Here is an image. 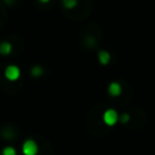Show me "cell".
<instances>
[{
  "mask_svg": "<svg viewBox=\"0 0 155 155\" xmlns=\"http://www.w3.org/2000/svg\"><path fill=\"white\" fill-rule=\"evenodd\" d=\"M1 155H17V154H16L15 148H12V147H6V148L2 149Z\"/></svg>",
  "mask_w": 155,
  "mask_h": 155,
  "instance_id": "9",
  "label": "cell"
},
{
  "mask_svg": "<svg viewBox=\"0 0 155 155\" xmlns=\"http://www.w3.org/2000/svg\"><path fill=\"white\" fill-rule=\"evenodd\" d=\"M98 59L102 64H108L110 61V54L107 51H99L98 52Z\"/></svg>",
  "mask_w": 155,
  "mask_h": 155,
  "instance_id": "6",
  "label": "cell"
},
{
  "mask_svg": "<svg viewBox=\"0 0 155 155\" xmlns=\"http://www.w3.org/2000/svg\"><path fill=\"white\" fill-rule=\"evenodd\" d=\"M62 5L67 10H73L78 5V0H62Z\"/></svg>",
  "mask_w": 155,
  "mask_h": 155,
  "instance_id": "7",
  "label": "cell"
},
{
  "mask_svg": "<svg viewBox=\"0 0 155 155\" xmlns=\"http://www.w3.org/2000/svg\"><path fill=\"white\" fill-rule=\"evenodd\" d=\"M21 76V69L17 65H7L5 69V78L10 81H16L18 80V78Z\"/></svg>",
  "mask_w": 155,
  "mask_h": 155,
  "instance_id": "2",
  "label": "cell"
},
{
  "mask_svg": "<svg viewBox=\"0 0 155 155\" xmlns=\"http://www.w3.org/2000/svg\"><path fill=\"white\" fill-rule=\"evenodd\" d=\"M39 1H40L41 4H47V2H50L51 0H39Z\"/></svg>",
  "mask_w": 155,
  "mask_h": 155,
  "instance_id": "11",
  "label": "cell"
},
{
  "mask_svg": "<svg viewBox=\"0 0 155 155\" xmlns=\"http://www.w3.org/2000/svg\"><path fill=\"white\" fill-rule=\"evenodd\" d=\"M119 116H117V113L114 110V109H108L104 114H103V120L104 122L108 125V126H113L116 124Z\"/></svg>",
  "mask_w": 155,
  "mask_h": 155,
  "instance_id": "3",
  "label": "cell"
},
{
  "mask_svg": "<svg viewBox=\"0 0 155 155\" xmlns=\"http://www.w3.org/2000/svg\"><path fill=\"white\" fill-rule=\"evenodd\" d=\"M22 151L24 155H36L39 151V147L35 140L27 139L22 145Z\"/></svg>",
  "mask_w": 155,
  "mask_h": 155,
  "instance_id": "1",
  "label": "cell"
},
{
  "mask_svg": "<svg viewBox=\"0 0 155 155\" xmlns=\"http://www.w3.org/2000/svg\"><path fill=\"white\" fill-rule=\"evenodd\" d=\"M12 52V45L8 41H1L0 42V54L7 56Z\"/></svg>",
  "mask_w": 155,
  "mask_h": 155,
  "instance_id": "4",
  "label": "cell"
},
{
  "mask_svg": "<svg viewBox=\"0 0 155 155\" xmlns=\"http://www.w3.org/2000/svg\"><path fill=\"white\" fill-rule=\"evenodd\" d=\"M4 1H5L8 6H10V5H13V2H15V0H4Z\"/></svg>",
  "mask_w": 155,
  "mask_h": 155,
  "instance_id": "10",
  "label": "cell"
},
{
  "mask_svg": "<svg viewBox=\"0 0 155 155\" xmlns=\"http://www.w3.org/2000/svg\"><path fill=\"white\" fill-rule=\"evenodd\" d=\"M42 71H44V69H42L40 65H35V67H33L31 70H30V73H31V75H33L34 78H39V76L42 74Z\"/></svg>",
  "mask_w": 155,
  "mask_h": 155,
  "instance_id": "8",
  "label": "cell"
},
{
  "mask_svg": "<svg viewBox=\"0 0 155 155\" xmlns=\"http://www.w3.org/2000/svg\"><path fill=\"white\" fill-rule=\"evenodd\" d=\"M109 93H110L111 96H114V97L119 96V94L121 93V86H120L117 82H111V84L109 85Z\"/></svg>",
  "mask_w": 155,
  "mask_h": 155,
  "instance_id": "5",
  "label": "cell"
}]
</instances>
